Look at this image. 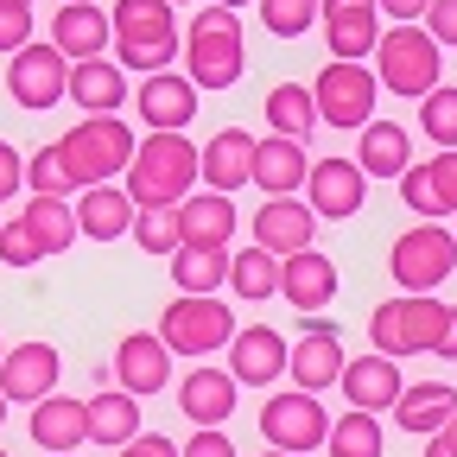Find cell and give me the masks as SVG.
<instances>
[{
  "mask_svg": "<svg viewBox=\"0 0 457 457\" xmlns=\"http://www.w3.org/2000/svg\"><path fill=\"white\" fill-rule=\"evenodd\" d=\"M197 185V146L185 134H146L128 165V197L134 210H179Z\"/></svg>",
  "mask_w": 457,
  "mask_h": 457,
  "instance_id": "cell-1",
  "label": "cell"
},
{
  "mask_svg": "<svg viewBox=\"0 0 457 457\" xmlns=\"http://www.w3.org/2000/svg\"><path fill=\"white\" fill-rule=\"evenodd\" d=\"M248 71V45H242V26L228 7H210L191 20V38H185V77L197 89H228V83H242Z\"/></svg>",
  "mask_w": 457,
  "mask_h": 457,
  "instance_id": "cell-2",
  "label": "cell"
},
{
  "mask_svg": "<svg viewBox=\"0 0 457 457\" xmlns=\"http://www.w3.org/2000/svg\"><path fill=\"white\" fill-rule=\"evenodd\" d=\"M134 128L128 121H114V114H89L83 128H71L64 140H57V153H64L71 165V179L89 191V185H108V179H121V171L134 165Z\"/></svg>",
  "mask_w": 457,
  "mask_h": 457,
  "instance_id": "cell-3",
  "label": "cell"
},
{
  "mask_svg": "<svg viewBox=\"0 0 457 457\" xmlns=\"http://www.w3.org/2000/svg\"><path fill=\"white\" fill-rule=\"evenodd\" d=\"M445 299L438 293H400V299H381L375 305V318H369V337H375V350L381 356H420V350H432L438 343V330H445Z\"/></svg>",
  "mask_w": 457,
  "mask_h": 457,
  "instance_id": "cell-4",
  "label": "cell"
},
{
  "mask_svg": "<svg viewBox=\"0 0 457 457\" xmlns=\"http://www.w3.org/2000/svg\"><path fill=\"white\" fill-rule=\"evenodd\" d=\"M381 83L394 89V96H432L438 89V77H445V45L426 32V26H394V32H381Z\"/></svg>",
  "mask_w": 457,
  "mask_h": 457,
  "instance_id": "cell-5",
  "label": "cell"
},
{
  "mask_svg": "<svg viewBox=\"0 0 457 457\" xmlns=\"http://www.w3.org/2000/svg\"><path fill=\"white\" fill-rule=\"evenodd\" d=\"M242 324L228 318V305L216 293H179V299L159 312V337H165V350H179V356H210Z\"/></svg>",
  "mask_w": 457,
  "mask_h": 457,
  "instance_id": "cell-6",
  "label": "cell"
},
{
  "mask_svg": "<svg viewBox=\"0 0 457 457\" xmlns=\"http://www.w3.org/2000/svg\"><path fill=\"white\" fill-rule=\"evenodd\" d=\"M387 267H394V279L407 286V293H438V286L451 279V267H457V236H451V228H438V222L400 228Z\"/></svg>",
  "mask_w": 457,
  "mask_h": 457,
  "instance_id": "cell-7",
  "label": "cell"
},
{
  "mask_svg": "<svg viewBox=\"0 0 457 457\" xmlns=\"http://www.w3.org/2000/svg\"><path fill=\"white\" fill-rule=\"evenodd\" d=\"M312 102H318V121L356 128V134H362V128L375 121V71L330 57V64L318 71V83H312Z\"/></svg>",
  "mask_w": 457,
  "mask_h": 457,
  "instance_id": "cell-8",
  "label": "cell"
},
{
  "mask_svg": "<svg viewBox=\"0 0 457 457\" xmlns=\"http://www.w3.org/2000/svg\"><path fill=\"white\" fill-rule=\"evenodd\" d=\"M7 96H13L20 108H32V114L57 108V102L71 96V57L57 51V45H26V51H13V57H7Z\"/></svg>",
  "mask_w": 457,
  "mask_h": 457,
  "instance_id": "cell-9",
  "label": "cell"
},
{
  "mask_svg": "<svg viewBox=\"0 0 457 457\" xmlns=\"http://www.w3.org/2000/svg\"><path fill=\"white\" fill-rule=\"evenodd\" d=\"M261 432H267V445L273 451H318L324 438H330V420H324V407H318V394H305V387H293V394H273L267 407H261Z\"/></svg>",
  "mask_w": 457,
  "mask_h": 457,
  "instance_id": "cell-10",
  "label": "cell"
},
{
  "mask_svg": "<svg viewBox=\"0 0 457 457\" xmlns=\"http://www.w3.org/2000/svg\"><path fill=\"white\" fill-rule=\"evenodd\" d=\"M305 204L318 222H343V216H356L369 204V171L356 159H312V179H305Z\"/></svg>",
  "mask_w": 457,
  "mask_h": 457,
  "instance_id": "cell-11",
  "label": "cell"
},
{
  "mask_svg": "<svg viewBox=\"0 0 457 457\" xmlns=\"http://www.w3.org/2000/svg\"><path fill=\"white\" fill-rule=\"evenodd\" d=\"M134 108H140L146 134H185V128L197 121V83L179 77V71H159V77L140 83Z\"/></svg>",
  "mask_w": 457,
  "mask_h": 457,
  "instance_id": "cell-12",
  "label": "cell"
},
{
  "mask_svg": "<svg viewBox=\"0 0 457 457\" xmlns=\"http://www.w3.org/2000/svg\"><path fill=\"white\" fill-rule=\"evenodd\" d=\"M254 248H267V254H305L312 248V236H318V216H312V204L305 197H267L261 210H254Z\"/></svg>",
  "mask_w": 457,
  "mask_h": 457,
  "instance_id": "cell-13",
  "label": "cell"
},
{
  "mask_svg": "<svg viewBox=\"0 0 457 457\" xmlns=\"http://www.w3.org/2000/svg\"><path fill=\"white\" fill-rule=\"evenodd\" d=\"M286 356H293V343H286L273 324H242L228 337V375L248 381V387H267L286 375Z\"/></svg>",
  "mask_w": 457,
  "mask_h": 457,
  "instance_id": "cell-14",
  "label": "cell"
},
{
  "mask_svg": "<svg viewBox=\"0 0 457 457\" xmlns=\"http://www.w3.org/2000/svg\"><path fill=\"white\" fill-rule=\"evenodd\" d=\"M57 375H64V362H57L51 343H13V350L0 356V394L26 400V407H38L45 394H57Z\"/></svg>",
  "mask_w": 457,
  "mask_h": 457,
  "instance_id": "cell-15",
  "label": "cell"
},
{
  "mask_svg": "<svg viewBox=\"0 0 457 457\" xmlns=\"http://www.w3.org/2000/svg\"><path fill=\"white\" fill-rule=\"evenodd\" d=\"M400 197H407V210L426 216V222L457 216V153H432L426 165H407L400 171Z\"/></svg>",
  "mask_w": 457,
  "mask_h": 457,
  "instance_id": "cell-16",
  "label": "cell"
},
{
  "mask_svg": "<svg viewBox=\"0 0 457 457\" xmlns=\"http://www.w3.org/2000/svg\"><path fill=\"white\" fill-rule=\"evenodd\" d=\"M197 179L222 197H236L242 185H254V134L222 128L210 146H197Z\"/></svg>",
  "mask_w": 457,
  "mask_h": 457,
  "instance_id": "cell-17",
  "label": "cell"
},
{
  "mask_svg": "<svg viewBox=\"0 0 457 457\" xmlns=\"http://www.w3.org/2000/svg\"><path fill=\"white\" fill-rule=\"evenodd\" d=\"M114 51H153V45H179V13L171 0H114Z\"/></svg>",
  "mask_w": 457,
  "mask_h": 457,
  "instance_id": "cell-18",
  "label": "cell"
},
{
  "mask_svg": "<svg viewBox=\"0 0 457 457\" xmlns=\"http://www.w3.org/2000/svg\"><path fill=\"white\" fill-rule=\"evenodd\" d=\"M305 179H312L305 140H293V134H267V140H254V185H261L267 197H299Z\"/></svg>",
  "mask_w": 457,
  "mask_h": 457,
  "instance_id": "cell-19",
  "label": "cell"
},
{
  "mask_svg": "<svg viewBox=\"0 0 457 457\" xmlns=\"http://www.w3.org/2000/svg\"><path fill=\"white\" fill-rule=\"evenodd\" d=\"M343 343H337V330L330 324H305V337L293 343V356H286V375H293L305 394H324V387H337L343 381Z\"/></svg>",
  "mask_w": 457,
  "mask_h": 457,
  "instance_id": "cell-20",
  "label": "cell"
},
{
  "mask_svg": "<svg viewBox=\"0 0 457 457\" xmlns=\"http://www.w3.org/2000/svg\"><path fill=\"white\" fill-rule=\"evenodd\" d=\"M108 38H114V20H108L102 7H89V0H64V7H57V20H51V45L64 51L71 64H89V57H102Z\"/></svg>",
  "mask_w": 457,
  "mask_h": 457,
  "instance_id": "cell-21",
  "label": "cell"
},
{
  "mask_svg": "<svg viewBox=\"0 0 457 457\" xmlns=\"http://www.w3.org/2000/svg\"><path fill=\"white\" fill-rule=\"evenodd\" d=\"M114 381H121L128 394H159V387L171 381V350H165V337L128 330L121 350H114Z\"/></svg>",
  "mask_w": 457,
  "mask_h": 457,
  "instance_id": "cell-22",
  "label": "cell"
},
{
  "mask_svg": "<svg viewBox=\"0 0 457 457\" xmlns=\"http://www.w3.org/2000/svg\"><path fill=\"white\" fill-rule=\"evenodd\" d=\"M26 432H32V445L51 457V451H77L83 438H89V407L83 400H71V394H45L38 407H32V420H26Z\"/></svg>",
  "mask_w": 457,
  "mask_h": 457,
  "instance_id": "cell-23",
  "label": "cell"
},
{
  "mask_svg": "<svg viewBox=\"0 0 457 457\" xmlns=\"http://www.w3.org/2000/svg\"><path fill=\"white\" fill-rule=\"evenodd\" d=\"M343 400H350V407L356 413H381V407H394V400H400V387H407V381H400V369H394V356H356V362H343Z\"/></svg>",
  "mask_w": 457,
  "mask_h": 457,
  "instance_id": "cell-24",
  "label": "cell"
},
{
  "mask_svg": "<svg viewBox=\"0 0 457 457\" xmlns=\"http://www.w3.org/2000/svg\"><path fill=\"white\" fill-rule=\"evenodd\" d=\"M228 236H236V197L191 191L179 204V242H191V248H228Z\"/></svg>",
  "mask_w": 457,
  "mask_h": 457,
  "instance_id": "cell-25",
  "label": "cell"
},
{
  "mask_svg": "<svg viewBox=\"0 0 457 457\" xmlns=\"http://www.w3.org/2000/svg\"><path fill=\"white\" fill-rule=\"evenodd\" d=\"M236 375H222V369H191L179 381V413L191 426H228V413H236Z\"/></svg>",
  "mask_w": 457,
  "mask_h": 457,
  "instance_id": "cell-26",
  "label": "cell"
},
{
  "mask_svg": "<svg viewBox=\"0 0 457 457\" xmlns=\"http://www.w3.org/2000/svg\"><path fill=\"white\" fill-rule=\"evenodd\" d=\"M279 293L293 299L299 312H324V305L337 299V267H330V254H318V248L286 254V261H279Z\"/></svg>",
  "mask_w": 457,
  "mask_h": 457,
  "instance_id": "cell-27",
  "label": "cell"
},
{
  "mask_svg": "<svg viewBox=\"0 0 457 457\" xmlns=\"http://www.w3.org/2000/svg\"><path fill=\"white\" fill-rule=\"evenodd\" d=\"M134 197L128 191H114V185H89L83 197H77V228L89 242H114V236H128L134 228Z\"/></svg>",
  "mask_w": 457,
  "mask_h": 457,
  "instance_id": "cell-28",
  "label": "cell"
},
{
  "mask_svg": "<svg viewBox=\"0 0 457 457\" xmlns=\"http://www.w3.org/2000/svg\"><path fill=\"white\" fill-rule=\"evenodd\" d=\"M83 407H89V438H96V445H114V451H121L128 438H140V394L102 387V394L83 400Z\"/></svg>",
  "mask_w": 457,
  "mask_h": 457,
  "instance_id": "cell-29",
  "label": "cell"
},
{
  "mask_svg": "<svg viewBox=\"0 0 457 457\" xmlns=\"http://www.w3.org/2000/svg\"><path fill=\"white\" fill-rule=\"evenodd\" d=\"M451 413H457V387L451 381H413V387H400V400H394L400 432H445Z\"/></svg>",
  "mask_w": 457,
  "mask_h": 457,
  "instance_id": "cell-30",
  "label": "cell"
},
{
  "mask_svg": "<svg viewBox=\"0 0 457 457\" xmlns=\"http://www.w3.org/2000/svg\"><path fill=\"white\" fill-rule=\"evenodd\" d=\"M71 96L83 114H114L128 102V71L108 64V57H89V64H71Z\"/></svg>",
  "mask_w": 457,
  "mask_h": 457,
  "instance_id": "cell-31",
  "label": "cell"
},
{
  "mask_svg": "<svg viewBox=\"0 0 457 457\" xmlns=\"http://www.w3.org/2000/svg\"><path fill=\"white\" fill-rule=\"evenodd\" d=\"M356 165L369 171V179H400V171L413 165V140H407V128L369 121V128H362V146H356Z\"/></svg>",
  "mask_w": 457,
  "mask_h": 457,
  "instance_id": "cell-32",
  "label": "cell"
},
{
  "mask_svg": "<svg viewBox=\"0 0 457 457\" xmlns=\"http://www.w3.org/2000/svg\"><path fill=\"white\" fill-rule=\"evenodd\" d=\"M324 38H330V57L343 64H362V57L381 45V26H375V7H350V13H324Z\"/></svg>",
  "mask_w": 457,
  "mask_h": 457,
  "instance_id": "cell-33",
  "label": "cell"
},
{
  "mask_svg": "<svg viewBox=\"0 0 457 457\" xmlns=\"http://www.w3.org/2000/svg\"><path fill=\"white\" fill-rule=\"evenodd\" d=\"M26 228H32V242L45 248V254H64L71 242H77V210L64 204V197H26Z\"/></svg>",
  "mask_w": 457,
  "mask_h": 457,
  "instance_id": "cell-34",
  "label": "cell"
},
{
  "mask_svg": "<svg viewBox=\"0 0 457 457\" xmlns=\"http://www.w3.org/2000/svg\"><path fill=\"white\" fill-rule=\"evenodd\" d=\"M171 279H179V293H216L228 286V248H179L171 254Z\"/></svg>",
  "mask_w": 457,
  "mask_h": 457,
  "instance_id": "cell-35",
  "label": "cell"
},
{
  "mask_svg": "<svg viewBox=\"0 0 457 457\" xmlns=\"http://www.w3.org/2000/svg\"><path fill=\"white\" fill-rule=\"evenodd\" d=\"M267 121H273V134L305 140V134L318 128V102H312V89H305V83H273V89H267Z\"/></svg>",
  "mask_w": 457,
  "mask_h": 457,
  "instance_id": "cell-36",
  "label": "cell"
},
{
  "mask_svg": "<svg viewBox=\"0 0 457 457\" xmlns=\"http://www.w3.org/2000/svg\"><path fill=\"white\" fill-rule=\"evenodd\" d=\"M228 293L236 299H273L279 293V254H267V248L228 254Z\"/></svg>",
  "mask_w": 457,
  "mask_h": 457,
  "instance_id": "cell-37",
  "label": "cell"
},
{
  "mask_svg": "<svg viewBox=\"0 0 457 457\" xmlns=\"http://www.w3.org/2000/svg\"><path fill=\"white\" fill-rule=\"evenodd\" d=\"M330 457H381V413H343L330 420V438H324Z\"/></svg>",
  "mask_w": 457,
  "mask_h": 457,
  "instance_id": "cell-38",
  "label": "cell"
},
{
  "mask_svg": "<svg viewBox=\"0 0 457 457\" xmlns=\"http://www.w3.org/2000/svg\"><path fill=\"white\" fill-rule=\"evenodd\" d=\"M420 128L438 153H457V89L438 83L432 96H420Z\"/></svg>",
  "mask_w": 457,
  "mask_h": 457,
  "instance_id": "cell-39",
  "label": "cell"
},
{
  "mask_svg": "<svg viewBox=\"0 0 457 457\" xmlns=\"http://www.w3.org/2000/svg\"><path fill=\"white\" fill-rule=\"evenodd\" d=\"M26 185H32V197H71V191H77V179H71L64 153H57V140L26 159Z\"/></svg>",
  "mask_w": 457,
  "mask_h": 457,
  "instance_id": "cell-40",
  "label": "cell"
},
{
  "mask_svg": "<svg viewBox=\"0 0 457 457\" xmlns=\"http://www.w3.org/2000/svg\"><path fill=\"white\" fill-rule=\"evenodd\" d=\"M134 242H140L146 254H165V261H171V254L185 248V242H179V210H140V216H134Z\"/></svg>",
  "mask_w": 457,
  "mask_h": 457,
  "instance_id": "cell-41",
  "label": "cell"
},
{
  "mask_svg": "<svg viewBox=\"0 0 457 457\" xmlns=\"http://www.w3.org/2000/svg\"><path fill=\"white\" fill-rule=\"evenodd\" d=\"M261 20L273 38H299L318 26V0H261Z\"/></svg>",
  "mask_w": 457,
  "mask_h": 457,
  "instance_id": "cell-42",
  "label": "cell"
},
{
  "mask_svg": "<svg viewBox=\"0 0 457 457\" xmlns=\"http://www.w3.org/2000/svg\"><path fill=\"white\" fill-rule=\"evenodd\" d=\"M0 261L7 267H32V261H45V248L32 242V228H26V216H13V222H0Z\"/></svg>",
  "mask_w": 457,
  "mask_h": 457,
  "instance_id": "cell-43",
  "label": "cell"
},
{
  "mask_svg": "<svg viewBox=\"0 0 457 457\" xmlns=\"http://www.w3.org/2000/svg\"><path fill=\"white\" fill-rule=\"evenodd\" d=\"M32 45V7L26 0H0V57H13Z\"/></svg>",
  "mask_w": 457,
  "mask_h": 457,
  "instance_id": "cell-44",
  "label": "cell"
},
{
  "mask_svg": "<svg viewBox=\"0 0 457 457\" xmlns=\"http://www.w3.org/2000/svg\"><path fill=\"white\" fill-rule=\"evenodd\" d=\"M179 457H236V445H228V432H216V426H197Z\"/></svg>",
  "mask_w": 457,
  "mask_h": 457,
  "instance_id": "cell-45",
  "label": "cell"
},
{
  "mask_svg": "<svg viewBox=\"0 0 457 457\" xmlns=\"http://www.w3.org/2000/svg\"><path fill=\"white\" fill-rule=\"evenodd\" d=\"M13 191H26V159L13 140H0V197H13Z\"/></svg>",
  "mask_w": 457,
  "mask_h": 457,
  "instance_id": "cell-46",
  "label": "cell"
},
{
  "mask_svg": "<svg viewBox=\"0 0 457 457\" xmlns=\"http://www.w3.org/2000/svg\"><path fill=\"white\" fill-rule=\"evenodd\" d=\"M426 20H432V38L438 45H457V0H432Z\"/></svg>",
  "mask_w": 457,
  "mask_h": 457,
  "instance_id": "cell-47",
  "label": "cell"
},
{
  "mask_svg": "<svg viewBox=\"0 0 457 457\" xmlns=\"http://www.w3.org/2000/svg\"><path fill=\"white\" fill-rule=\"evenodd\" d=\"M114 457H179V445H171V438H159V432H140V438H128Z\"/></svg>",
  "mask_w": 457,
  "mask_h": 457,
  "instance_id": "cell-48",
  "label": "cell"
},
{
  "mask_svg": "<svg viewBox=\"0 0 457 457\" xmlns=\"http://www.w3.org/2000/svg\"><path fill=\"white\" fill-rule=\"evenodd\" d=\"M375 7H381L387 20H400V26H413V20H426L432 0H375Z\"/></svg>",
  "mask_w": 457,
  "mask_h": 457,
  "instance_id": "cell-49",
  "label": "cell"
},
{
  "mask_svg": "<svg viewBox=\"0 0 457 457\" xmlns=\"http://www.w3.org/2000/svg\"><path fill=\"white\" fill-rule=\"evenodd\" d=\"M432 350H438V356H451V362H457V305H451V312H445V330H438V343H432Z\"/></svg>",
  "mask_w": 457,
  "mask_h": 457,
  "instance_id": "cell-50",
  "label": "cell"
},
{
  "mask_svg": "<svg viewBox=\"0 0 457 457\" xmlns=\"http://www.w3.org/2000/svg\"><path fill=\"white\" fill-rule=\"evenodd\" d=\"M350 7H375V0H318V13H350Z\"/></svg>",
  "mask_w": 457,
  "mask_h": 457,
  "instance_id": "cell-51",
  "label": "cell"
},
{
  "mask_svg": "<svg viewBox=\"0 0 457 457\" xmlns=\"http://www.w3.org/2000/svg\"><path fill=\"white\" fill-rule=\"evenodd\" d=\"M426 457H457V445H451L445 432H432V445H426Z\"/></svg>",
  "mask_w": 457,
  "mask_h": 457,
  "instance_id": "cell-52",
  "label": "cell"
},
{
  "mask_svg": "<svg viewBox=\"0 0 457 457\" xmlns=\"http://www.w3.org/2000/svg\"><path fill=\"white\" fill-rule=\"evenodd\" d=\"M445 438H451V445H457V413H451V420H445Z\"/></svg>",
  "mask_w": 457,
  "mask_h": 457,
  "instance_id": "cell-53",
  "label": "cell"
},
{
  "mask_svg": "<svg viewBox=\"0 0 457 457\" xmlns=\"http://www.w3.org/2000/svg\"><path fill=\"white\" fill-rule=\"evenodd\" d=\"M7 407H13V400H7V394H0V426H7Z\"/></svg>",
  "mask_w": 457,
  "mask_h": 457,
  "instance_id": "cell-54",
  "label": "cell"
},
{
  "mask_svg": "<svg viewBox=\"0 0 457 457\" xmlns=\"http://www.w3.org/2000/svg\"><path fill=\"white\" fill-rule=\"evenodd\" d=\"M216 7H228V13H236V7H248V0H216Z\"/></svg>",
  "mask_w": 457,
  "mask_h": 457,
  "instance_id": "cell-55",
  "label": "cell"
},
{
  "mask_svg": "<svg viewBox=\"0 0 457 457\" xmlns=\"http://www.w3.org/2000/svg\"><path fill=\"white\" fill-rule=\"evenodd\" d=\"M261 457H293V451H273V445H267V451H261Z\"/></svg>",
  "mask_w": 457,
  "mask_h": 457,
  "instance_id": "cell-56",
  "label": "cell"
},
{
  "mask_svg": "<svg viewBox=\"0 0 457 457\" xmlns=\"http://www.w3.org/2000/svg\"><path fill=\"white\" fill-rule=\"evenodd\" d=\"M51 457H77V451H51Z\"/></svg>",
  "mask_w": 457,
  "mask_h": 457,
  "instance_id": "cell-57",
  "label": "cell"
},
{
  "mask_svg": "<svg viewBox=\"0 0 457 457\" xmlns=\"http://www.w3.org/2000/svg\"><path fill=\"white\" fill-rule=\"evenodd\" d=\"M0 356H7V343H0Z\"/></svg>",
  "mask_w": 457,
  "mask_h": 457,
  "instance_id": "cell-58",
  "label": "cell"
},
{
  "mask_svg": "<svg viewBox=\"0 0 457 457\" xmlns=\"http://www.w3.org/2000/svg\"><path fill=\"white\" fill-rule=\"evenodd\" d=\"M26 7H32V0H26Z\"/></svg>",
  "mask_w": 457,
  "mask_h": 457,
  "instance_id": "cell-59",
  "label": "cell"
},
{
  "mask_svg": "<svg viewBox=\"0 0 457 457\" xmlns=\"http://www.w3.org/2000/svg\"><path fill=\"white\" fill-rule=\"evenodd\" d=\"M0 457H7V451H0Z\"/></svg>",
  "mask_w": 457,
  "mask_h": 457,
  "instance_id": "cell-60",
  "label": "cell"
}]
</instances>
